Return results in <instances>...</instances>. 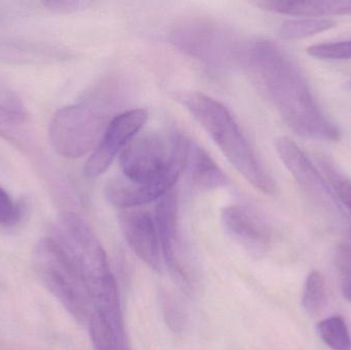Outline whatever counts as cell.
<instances>
[{"label":"cell","mask_w":351,"mask_h":350,"mask_svg":"<svg viewBox=\"0 0 351 350\" xmlns=\"http://www.w3.org/2000/svg\"><path fill=\"white\" fill-rule=\"evenodd\" d=\"M239 63L297 135L340 139L339 129L319 108L300 67L282 47L265 39L245 41Z\"/></svg>","instance_id":"1"},{"label":"cell","mask_w":351,"mask_h":350,"mask_svg":"<svg viewBox=\"0 0 351 350\" xmlns=\"http://www.w3.org/2000/svg\"><path fill=\"white\" fill-rule=\"evenodd\" d=\"M177 100L204 127L235 170L252 186L270 197L278 193L276 180L224 104L199 92H180Z\"/></svg>","instance_id":"2"},{"label":"cell","mask_w":351,"mask_h":350,"mask_svg":"<svg viewBox=\"0 0 351 350\" xmlns=\"http://www.w3.org/2000/svg\"><path fill=\"white\" fill-rule=\"evenodd\" d=\"M33 268L43 285L80 323L90 321L92 299L82 275L53 238L41 240L33 254Z\"/></svg>","instance_id":"3"},{"label":"cell","mask_w":351,"mask_h":350,"mask_svg":"<svg viewBox=\"0 0 351 350\" xmlns=\"http://www.w3.org/2000/svg\"><path fill=\"white\" fill-rule=\"evenodd\" d=\"M169 38L179 51L215 68L239 62L243 43L218 21L202 16H188L176 23Z\"/></svg>","instance_id":"4"},{"label":"cell","mask_w":351,"mask_h":350,"mask_svg":"<svg viewBox=\"0 0 351 350\" xmlns=\"http://www.w3.org/2000/svg\"><path fill=\"white\" fill-rule=\"evenodd\" d=\"M53 240L77 267L93 299L112 275L106 253L92 226L78 214L66 212L58 220Z\"/></svg>","instance_id":"5"},{"label":"cell","mask_w":351,"mask_h":350,"mask_svg":"<svg viewBox=\"0 0 351 350\" xmlns=\"http://www.w3.org/2000/svg\"><path fill=\"white\" fill-rule=\"evenodd\" d=\"M107 125L104 107L93 101L64 107L49 123V141L59 155L76 160L94 151Z\"/></svg>","instance_id":"6"},{"label":"cell","mask_w":351,"mask_h":350,"mask_svg":"<svg viewBox=\"0 0 351 350\" xmlns=\"http://www.w3.org/2000/svg\"><path fill=\"white\" fill-rule=\"evenodd\" d=\"M276 151L303 193L315 205L334 214L342 213L333 189L307 154L289 138L276 141Z\"/></svg>","instance_id":"7"},{"label":"cell","mask_w":351,"mask_h":350,"mask_svg":"<svg viewBox=\"0 0 351 350\" xmlns=\"http://www.w3.org/2000/svg\"><path fill=\"white\" fill-rule=\"evenodd\" d=\"M148 121L144 109H132L115 116L107 125L98 145L84 166L88 178H98L112 164L119 152L135 139Z\"/></svg>","instance_id":"8"},{"label":"cell","mask_w":351,"mask_h":350,"mask_svg":"<svg viewBox=\"0 0 351 350\" xmlns=\"http://www.w3.org/2000/svg\"><path fill=\"white\" fill-rule=\"evenodd\" d=\"M221 222L226 234L252 257L260 258L267 252L271 229L257 210L247 205H230L221 212Z\"/></svg>","instance_id":"9"},{"label":"cell","mask_w":351,"mask_h":350,"mask_svg":"<svg viewBox=\"0 0 351 350\" xmlns=\"http://www.w3.org/2000/svg\"><path fill=\"white\" fill-rule=\"evenodd\" d=\"M154 222L160 238V251L171 275L182 289L190 291L191 282L182 260L178 234L177 197L173 191L158 199Z\"/></svg>","instance_id":"10"},{"label":"cell","mask_w":351,"mask_h":350,"mask_svg":"<svg viewBox=\"0 0 351 350\" xmlns=\"http://www.w3.org/2000/svg\"><path fill=\"white\" fill-rule=\"evenodd\" d=\"M119 225L134 253L152 271L160 273V245L156 222L147 212L125 210L119 215Z\"/></svg>","instance_id":"11"},{"label":"cell","mask_w":351,"mask_h":350,"mask_svg":"<svg viewBox=\"0 0 351 350\" xmlns=\"http://www.w3.org/2000/svg\"><path fill=\"white\" fill-rule=\"evenodd\" d=\"M106 199L111 205L121 210H132L158 201L169 193L162 187L138 184L123 177L113 179L107 184Z\"/></svg>","instance_id":"12"},{"label":"cell","mask_w":351,"mask_h":350,"mask_svg":"<svg viewBox=\"0 0 351 350\" xmlns=\"http://www.w3.org/2000/svg\"><path fill=\"white\" fill-rule=\"evenodd\" d=\"M257 5L276 14L298 16H343L351 14V1L338 0H271L260 1Z\"/></svg>","instance_id":"13"},{"label":"cell","mask_w":351,"mask_h":350,"mask_svg":"<svg viewBox=\"0 0 351 350\" xmlns=\"http://www.w3.org/2000/svg\"><path fill=\"white\" fill-rule=\"evenodd\" d=\"M186 168L189 172L192 186L198 190H213L226 186L228 179L220 166L197 144L190 143Z\"/></svg>","instance_id":"14"},{"label":"cell","mask_w":351,"mask_h":350,"mask_svg":"<svg viewBox=\"0 0 351 350\" xmlns=\"http://www.w3.org/2000/svg\"><path fill=\"white\" fill-rule=\"evenodd\" d=\"M0 138L21 149L32 146V129L22 108L0 103Z\"/></svg>","instance_id":"15"},{"label":"cell","mask_w":351,"mask_h":350,"mask_svg":"<svg viewBox=\"0 0 351 350\" xmlns=\"http://www.w3.org/2000/svg\"><path fill=\"white\" fill-rule=\"evenodd\" d=\"M336 23L330 18H300L289 20L282 25L280 36L286 40H298L319 34L335 27Z\"/></svg>","instance_id":"16"},{"label":"cell","mask_w":351,"mask_h":350,"mask_svg":"<svg viewBox=\"0 0 351 350\" xmlns=\"http://www.w3.org/2000/svg\"><path fill=\"white\" fill-rule=\"evenodd\" d=\"M327 304V287L325 277L319 271L307 275L302 294V306L311 316H319Z\"/></svg>","instance_id":"17"},{"label":"cell","mask_w":351,"mask_h":350,"mask_svg":"<svg viewBox=\"0 0 351 350\" xmlns=\"http://www.w3.org/2000/svg\"><path fill=\"white\" fill-rule=\"evenodd\" d=\"M319 336L332 350H351L350 329L340 316L325 318L317 326Z\"/></svg>","instance_id":"18"},{"label":"cell","mask_w":351,"mask_h":350,"mask_svg":"<svg viewBox=\"0 0 351 350\" xmlns=\"http://www.w3.org/2000/svg\"><path fill=\"white\" fill-rule=\"evenodd\" d=\"M323 175L333 189L340 205H344L351 215V180L334 166L329 158H319L317 160Z\"/></svg>","instance_id":"19"},{"label":"cell","mask_w":351,"mask_h":350,"mask_svg":"<svg viewBox=\"0 0 351 350\" xmlns=\"http://www.w3.org/2000/svg\"><path fill=\"white\" fill-rule=\"evenodd\" d=\"M88 327L95 350H129L119 342L102 316L95 310L90 314Z\"/></svg>","instance_id":"20"},{"label":"cell","mask_w":351,"mask_h":350,"mask_svg":"<svg viewBox=\"0 0 351 350\" xmlns=\"http://www.w3.org/2000/svg\"><path fill=\"white\" fill-rule=\"evenodd\" d=\"M307 53L321 60H351V39L336 42L317 43L309 47Z\"/></svg>","instance_id":"21"},{"label":"cell","mask_w":351,"mask_h":350,"mask_svg":"<svg viewBox=\"0 0 351 350\" xmlns=\"http://www.w3.org/2000/svg\"><path fill=\"white\" fill-rule=\"evenodd\" d=\"M160 304L164 314L165 321L169 328L175 333L181 332L185 326V314L179 302L169 292L162 291L160 293Z\"/></svg>","instance_id":"22"},{"label":"cell","mask_w":351,"mask_h":350,"mask_svg":"<svg viewBox=\"0 0 351 350\" xmlns=\"http://www.w3.org/2000/svg\"><path fill=\"white\" fill-rule=\"evenodd\" d=\"M336 266L341 279L342 294L351 302V240L343 242L336 251Z\"/></svg>","instance_id":"23"},{"label":"cell","mask_w":351,"mask_h":350,"mask_svg":"<svg viewBox=\"0 0 351 350\" xmlns=\"http://www.w3.org/2000/svg\"><path fill=\"white\" fill-rule=\"evenodd\" d=\"M22 216V208L0 186V225H14Z\"/></svg>","instance_id":"24"},{"label":"cell","mask_w":351,"mask_h":350,"mask_svg":"<svg viewBox=\"0 0 351 350\" xmlns=\"http://www.w3.org/2000/svg\"><path fill=\"white\" fill-rule=\"evenodd\" d=\"M43 4L47 10L55 14H67L86 10L92 2L84 0H47Z\"/></svg>","instance_id":"25"}]
</instances>
